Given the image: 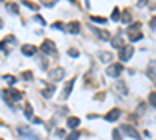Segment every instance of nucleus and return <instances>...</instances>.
I'll return each mask as SVG.
<instances>
[{"label":"nucleus","instance_id":"nucleus-4","mask_svg":"<svg viewBox=\"0 0 156 140\" xmlns=\"http://www.w3.org/2000/svg\"><path fill=\"white\" fill-rule=\"evenodd\" d=\"M120 131L125 132V135L131 137V138H134V140H142V138H140V134L137 132V129L134 128V126H131V125H122V126H120Z\"/></svg>","mask_w":156,"mask_h":140},{"label":"nucleus","instance_id":"nucleus-15","mask_svg":"<svg viewBox=\"0 0 156 140\" xmlns=\"http://www.w3.org/2000/svg\"><path fill=\"white\" fill-rule=\"evenodd\" d=\"M111 45H112V48H122V47H125V39H122L120 36H115V37H112L111 39Z\"/></svg>","mask_w":156,"mask_h":140},{"label":"nucleus","instance_id":"nucleus-20","mask_svg":"<svg viewBox=\"0 0 156 140\" xmlns=\"http://www.w3.org/2000/svg\"><path fill=\"white\" fill-rule=\"evenodd\" d=\"M6 9L9 12H14V14H19V6L16 3H6Z\"/></svg>","mask_w":156,"mask_h":140},{"label":"nucleus","instance_id":"nucleus-3","mask_svg":"<svg viewBox=\"0 0 156 140\" xmlns=\"http://www.w3.org/2000/svg\"><path fill=\"white\" fill-rule=\"evenodd\" d=\"M39 50L44 53V55H56V45H55V42H51L50 39H45L44 42H42V45L39 47Z\"/></svg>","mask_w":156,"mask_h":140},{"label":"nucleus","instance_id":"nucleus-34","mask_svg":"<svg viewBox=\"0 0 156 140\" xmlns=\"http://www.w3.org/2000/svg\"><path fill=\"white\" fill-rule=\"evenodd\" d=\"M34 19H36V20H37L39 23H41V25H45V20H44V19H42L41 16H39V14H36V16H34Z\"/></svg>","mask_w":156,"mask_h":140},{"label":"nucleus","instance_id":"nucleus-19","mask_svg":"<svg viewBox=\"0 0 156 140\" xmlns=\"http://www.w3.org/2000/svg\"><path fill=\"white\" fill-rule=\"evenodd\" d=\"M55 86H50V87H47V89H44V90H42V95L45 97V98H50L51 95H53L55 94Z\"/></svg>","mask_w":156,"mask_h":140},{"label":"nucleus","instance_id":"nucleus-33","mask_svg":"<svg viewBox=\"0 0 156 140\" xmlns=\"http://www.w3.org/2000/svg\"><path fill=\"white\" fill-rule=\"evenodd\" d=\"M67 55H69V56H75V58H76L78 55H80V53H78V52H76V50H75V48H70V50H69V52H67Z\"/></svg>","mask_w":156,"mask_h":140},{"label":"nucleus","instance_id":"nucleus-11","mask_svg":"<svg viewBox=\"0 0 156 140\" xmlns=\"http://www.w3.org/2000/svg\"><path fill=\"white\" fill-rule=\"evenodd\" d=\"M73 86H75V80H70V81L66 83V86H64V90H62V94H61V100H66V98L70 95Z\"/></svg>","mask_w":156,"mask_h":140},{"label":"nucleus","instance_id":"nucleus-17","mask_svg":"<svg viewBox=\"0 0 156 140\" xmlns=\"http://www.w3.org/2000/svg\"><path fill=\"white\" fill-rule=\"evenodd\" d=\"M67 126L70 129H76L78 126H80V118L78 117H69L67 118Z\"/></svg>","mask_w":156,"mask_h":140},{"label":"nucleus","instance_id":"nucleus-37","mask_svg":"<svg viewBox=\"0 0 156 140\" xmlns=\"http://www.w3.org/2000/svg\"><path fill=\"white\" fill-rule=\"evenodd\" d=\"M56 135H59V137H64V135H66V132H64V129H59V131L56 132Z\"/></svg>","mask_w":156,"mask_h":140},{"label":"nucleus","instance_id":"nucleus-24","mask_svg":"<svg viewBox=\"0 0 156 140\" xmlns=\"http://www.w3.org/2000/svg\"><path fill=\"white\" fill-rule=\"evenodd\" d=\"M122 22H123V23H129V22H131V14H129L128 11H125V12H123V16H122Z\"/></svg>","mask_w":156,"mask_h":140},{"label":"nucleus","instance_id":"nucleus-5","mask_svg":"<svg viewBox=\"0 0 156 140\" xmlns=\"http://www.w3.org/2000/svg\"><path fill=\"white\" fill-rule=\"evenodd\" d=\"M133 55H134V47H133V45H125V47L120 48V52H119V58H120V61H123V62L129 61Z\"/></svg>","mask_w":156,"mask_h":140},{"label":"nucleus","instance_id":"nucleus-13","mask_svg":"<svg viewBox=\"0 0 156 140\" xmlns=\"http://www.w3.org/2000/svg\"><path fill=\"white\" fill-rule=\"evenodd\" d=\"M114 90L119 95H128V89H126V84L123 81H117L114 84Z\"/></svg>","mask_w":156,"mask_h":140},{"label":"nucleus","instance_id":"nucleus-26","mask_svg":"<svg viewBox=\"0 0 156 140\" xmlns=\"http://www.w3.org/2000/svg\"><path fill=\"white\" fill-rule=\"evenodd\" d=\"M148 101H150L151 108H154V104H156V92H154V90L150 94V97H148Z\"/></svg>","mask_w":156,"mask_h":140},{"label":"nucleus","instance_id":"nucleus-36","mask_svg":"<svg viewBox=\"0 0 156 140\" xmlns=\"http://www.w3.org/2000/svg\"><path fill=\"white\" fill-rule=\"evenodd\" d=\"M42 5L47 6V8H51V6H55V2H44Z\"/></svg>","mask_w":156,"mask_h":140},{"label":"nucleus","instance_id":"nucleus-39","mask_svg":"<svg viewBox=\"0 0 156 140\" xmlns=\"http://www.w3.org/2000/svg\"><path fill=\"white\" fill-rule=\"evenodd\" d=\"M0 28H3V20L0 19Z\"/></svg>","mask_w":156,"mask_h":140},{"label":"nucleus","instance_id":"nucleus-23","mask_svg":"<svg viewBox=\"0 0 156 140\" xmlns=\"http://www.w3.org/2000/svg\"><path fill=\"white\" fill-rule=\"evenodd\" d=\"M148 76L151 78V81H154V61H151V66L148 67Z\"/></svg>","mask_w":156,"mask_h":140},{"label":"nucleus","instance_id":"nucleus-1","mask_svg":"<svg viewBox=\"0 0 156 140\" xmlns=\"http://www.w3.org/2000/svg\"><path fill=\"white\" fill-rule=\"evenodd\" d=\"M0 95H2V98L5 100V103H6L8 106H11V108H12V103H14V101H20L22 97H23L22 92L16 90V89H12V87L2 90V92H0Z\"/></svg>","mask_w":156,"mask_h":140},{"label":"nucleus","instance_id":"nucleus-31","mask_svg":"<svg viewBox=\"0 0 156 140\" xmlns=\"http://www.w3.org/2000/svg\"><path fill=\"white\" fill-rule=\"evenodd\" d=\"M144 112H145V104L140 103V104H139V109H137V114H139V115H142Z\"/></svg>","mask_w":156,"mask_h":140},{"label":"nucleus","instance_id":"nucleus-38","mask_svg":"<svg viewBox=\"0 0 156 140\" xmlns=\"http://www.w3.org/2000/svg\"><path fill=\"white\" fill-rule=\"evenodd\" d=\"M144 5H147V0H142V2H139V6H144Z\"/></svg>","mask_w":156,"mask_h":140},{"label":"nucleus","instance_id":"nucleus-2","mask_svg":"<svg viewBox=\"0 0 156 140\" xmlns=\"http://www.w3.org/2000/svg\"><path fill=\"white\" fill-rule=\"evenodd\" d=\"M126 34L129 37V41L131 42H137L142 39V34H140V22H134L131 23L129 27L126 28Z\"/></svg>","mask_w":156,"mask_h":140},{"label":"nucleus","instance_id":"nucleus-30","mask_svg":"<svg viewBox=\"0 0 156 140\" xmlns=\"http://www.w3.org/2000/svg\"><path fill=\"white\" fill-rule=\"evenodd\" d=\"M78 137H80V134H78L76 131H73V132H70V134L67 135L66 140H78Z\"/></svg>","mask_w":156,"mask_h":140},{"label":"nucleus","instance_id":"nucleus-21","mask_svg":"<svg viewBox=\"0 0 156 140\" xmlns=\"http://www.w3.org/2000/svg\"><path fill=\"white\" fill-rule=\"evenodd\" d=\"M111 19L114 20V22H117V20H120V11H119V8H114V11H112V16H111Z\"/></svg>","mask_w":156,"mask_h":140},{"label":"nucleus","instance_id":"nucleus-29","mask_svg":"<svg viewBox=\"0 0 156 140\" xmlns=\"http://www.w3.org/2000/svg\"><path fill=\"white\" fill-rule=\"evenodd\" d=\"M64 27H66V25H64L62 22H55V23H51V28H56V30H64Z\"/></svg>","mask_w":156,"mask_h":140},{"label":"nucleus","instance_id":"nucleus-35","mask_svg":"<svg viewBox=\"0 0 156 140\" xmlns=\"http://www.w3.org/2000/svg\"><path fill=\"white\" fill-rule=\"evenodd\" d=\"M154 25H156V17L153 16V17H151V22H150V28H151L153 31H154Z\"/></svg>","mask_w":156,"mask_h":140},{"label":"nucleus","instance_id":"nucleus-14","mask_svg":"<svg viewBox=\"0 0 156 140\" xmlns=\"http://www.w3.org/2000/svg\"><path fill=\"white\" fill-rule=\"evenodd\" d=\"M36 52H37V48H36L34 45H31V44H25V45L22 47V53H23L25 56H34Z\"/></svg>","mask_w":156,"mask_h":140},{"label":"nucleus","instance_id":"nucleus-9","mask_svg":"<svg viewBox=\"0 0 156 140\" xmlns=\"http://www.w3.org/2000/svg\"><path fill=\"white\" fill-rule=\"evenodd\" d=\"M120 115H122V111H120L119 108H114V109H111V111L106 114V115H105V120L112 123V121H117V120H119Z\"/></svg>","mask_w":156,"mask_h":140},{"label":"nucleus","instance_id":"nucleus-12","mask_svg":"<svg viewBox=\"0 0 156 140\" xmlns=\"http://www.w3.org/2000/svg\"><path fill=\"white\" fill-rule=\"evenodd\" d=\"M90 30H92L101 41H109V39H111V34H109V31H106V30H98V28H95V27H90Z\"/></svg>","mask_w":156,"mask_h":140},{"label":"nucleus","instance_id":"nucleus-7","mask_svg":"<svg viewBox=\"0 0 156 140\" xmlns=\"http://www.w3.org/2000/svg\"><path fill=\"white\" fill-rule=\"evenodd\" d=\"M17 131H19V134H20V135L27 137V138H30V140H39V135H37V134H34V132L28 128V126H19Z\"/></svg>","mask_w":156,"mask_h":140},{"label":"nucleus","instance_id":"nucleus-6","mask_svg":"<svg viewBox=\"0 0 156 140\" xmlns=\"http://www.w3.org/2000/svg\"><path fill=\"white\" fill-rule=\"evenodd\" d=\"M122 70H123L122 64H115V62H112V64L106 69V75L111 76V78H117V76H120Z\"/></svg>","mask_w":156,"mask_h":140},{"label":"nucleus","instance_id":"nucleus-18","mask_svg":"<svg viewBox=\"0 0 156 140\" xmlns=\"http://www.w3.org/2000/svg\"><path fill=\"white\" fill-rule=\"evenodd\" d=\"M23 112H25V117H27L28 120H33V108H31V104L28 103H25V108H23Z\"/></svg>","mask_w":156,"mask_h":140},{"label":"nucleus","instance_id":"nucleus-10","mask_svg":"<svg viewBox=\"0 0 156 140\" xmlns=\"http://www.w3.org/2000/svg\"><path fill=\"white\" fill-rule=\"evenodd\" d=\"M64 30H66L67 33H70V34H78L80 33V22L72 20V22H69L66 27H64Z\"/></svg>","mask_w":156,"mask_h":140},{"label":"nucleus","instance_id":"nucleus-32","mask_svg":"<svg viewBox=\"0 0 156 140\" xmlns=\"http://www.w3.org/2000/svg\"><path fill=\"white\" fill-rule=\"evenodd\" d=\"M22 5H23V6H27V8H30V9H37L36 5H33V3H30V2H22Z\"/></svg>","mask_w":156,"mask_h":140},{"label":"nucleus","instance_id":"nucleus-28","mask_svg":"<svg viewBox=\"0 0 156 140\" xmlns=\"http://www.w3.org/2000/svg\"><path fill=\"white\" fill-rule=\"evenodd\" d=\"M90 20H92V22H97V23H106V19H105V17H97V16H92V17H90Z\"/></svg>","mask_w":156,"mask_h":140},{"label":"nucleus","instance_id":"nucleus-16","mask_svg":"<svg viewBox=\"0 0 156 140\" xmlns=\"http://www.w3.org/2000/svg\"><path fill=\"white\" fill-rule=\"evenodd\" d=\"M98 58H100V61L103 62V64H109V62L112 61V53L111 52H100Z\"/></svg>","mask_w":156,"mask_h":140},{"label":"nucleus","instance_id":"nucleus-22","mask_svg":"<svg viewBox=\"0 0 156 140\" xmlns=\"http://www.w3.org/2000/svg\"><path fill=\"white\" fill-rule=\"evenodd\" d=\"M3 80H5V81H6V83H8L9 86L16 84V81H17V80L14 78V76H11V75H5V76H3Z\"/></svg>","mask_w":156,"mask_h":140},{"label":"nucleus","instance_id":"nucleus-25","mask_svg":"<svg viewBox=\"0 0 156 140\" xmlns=\"http://www.w3.org/2000/svg\"><path fill=\"white\" fill-rule=\"evenodd\" d=\"M22 78H23L25 81H31V80H33V73H31L30 70H27V72L22 73Z\"/></svg>","mask_w":156,"mask_h":140},{"label":"nucleus","instance_id":"nucleus-27","mask_svg":"<svg viewBox=\"0 0 156 140\" xmlns=\"http://www.w3.org/2000/svg\"><path fill=\"white\" fill-rule=\"evenodd\" d=\"M112 140H122V134L119 129H112Z\"/></svg>","mask_w":156,"mask_h":140},{"label":"nucleus","instance_id":"nucleus-40","mask_svg":"<svg viewBox=\"0 0 156 140\" xmlns=\"http://www.w3.org/2000/svg\"><path fill=\"white\" fill-rule=\"evenodd\" d=\"M0 140H2V138H0Z\"/></svg>","mask_w":156,"mask_h":140},{"label":"nucleus","instance_id":"nucleus-8","mask_svg":"<svg viewBox=\"0 0 156 140\" xmlns=\"http://www.w3.org/2000/svg\"><path fill=\"white\" fill-rule=\"evenodd\" d=\"M64 75H66L64 69L56 67V69H53V70H50V72H48V78H50L51 81H59V80L64 78Z\"/></svg>","mask_w":156,"mask_h":140}]
</instances>
